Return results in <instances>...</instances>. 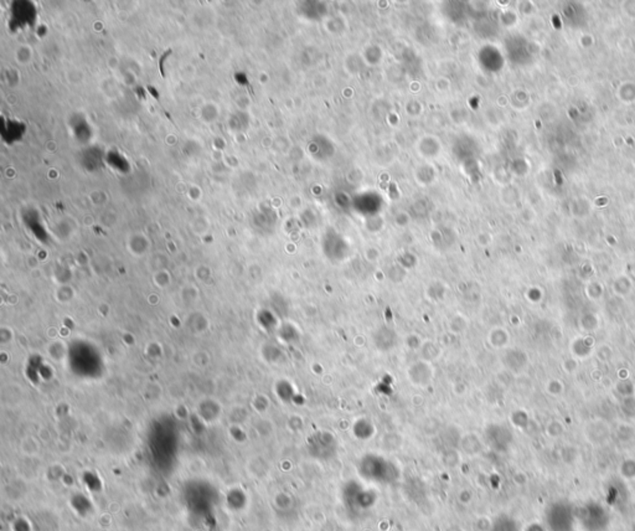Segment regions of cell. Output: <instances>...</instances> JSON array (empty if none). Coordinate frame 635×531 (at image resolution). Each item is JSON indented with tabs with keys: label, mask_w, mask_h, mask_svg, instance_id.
Instances as JSON below:
<instances>
[{
	"label": "cell",
	"mask_w": 635,
	"mask_h": 531,
	"mask_svg": "<svg viewBox=\"0 0 635 531\" xmlns=\"http://www.w3.org/2000/svg\"><path fill=\"white\" fill-rule=\"evenodd\" d=\"M576 508L566 500H557L548 506L545 512L548 531H573L577 524Z\"/></svg>",
	"instance_id": "1"
},
{
	"label": "cell",
	"mask_w": 635,
	"mask_h": 531,
	"mask_svg": "<svg viewBox=\"0 0 635 531\" xmlns=\"http://www.w3.org/2000/svg\"><path fill=\"white\" fill-rule=\"evenodd\" d=\"M525 531H545V529L541 526V525H530L528 529Z\"/></svg>",
	"instance_id": "5"
},
{
	"label": "cell",
	"mask_w": 635,
	"mask_h": 531,
	"mask_svg": "<svg viewBox=\"0 0 635 531\" xmlns=\"http://www.w3.org/2000/svg\"><path fill=\"white\" fill-rule=\"evenodd\" d=\"M346 506L352 510H367L376 503V498L372 492H366L364 489H358V492H352V495H345Z\"/></svg>",
	"instance_id": "3"
},
{
	"label": "cell",
	"mask_w": 635,
	"mask_h": 531,
	"mask_svg": "<svg viewBox=\"0 0 635 531\" xmlns=\"http://www.w3.org/2000/svg\"><path fill=\"white\" fill-rule=\"evenodd\" d=\"M491 531H521L519 523L509 515H502L491 524Z\"/></svg>",
	"instance_id": "4"
},
{
	"label": "cell",
	"mask_w": 635,
	"mask_h": 531,
	"mask_svg": "<svg viewBox=\"0 0 635 531\" xmlns=\"http://www.w3.org/2000/svg\"><path fill=\"white\" fill-rule=\"evenodd\" d=\"M576 515L577 523L585 531H608L610 512L599 503H585L576 510Z\"/></svg>",
	"instance_id": "2"
}]
</instances>
